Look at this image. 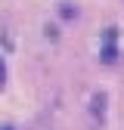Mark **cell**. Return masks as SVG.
<instances>
[{"label": "cell", "mask_w": 124, "mask_h": 130, "mask_svg": "<svg viewBox=\"0 0 124 130\" xmlns=\"http://www.w3.org/2000/svg\"><path fill=\"white\" fill-rule=\"evenodd\" d=\"M0 130H12V127H0Z\"/></svg>", "instance_id": "obj_2"}, {"label": "cell", "mask_w": 124, "mask_h": 130, "mask_svg": "<svg viewBox=\"0 0 124 130\" xmlns=\"http://www.w3.org/2000/svg\"><path fill=\"white\" fill-rule=\"evenodd\" d=\"M3 77H6V68H3V62H0V84H3Z\"/></svg>", "instance_id": "obj_1"}]
</instances>
